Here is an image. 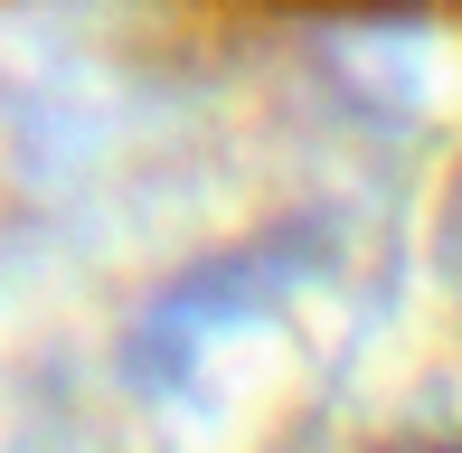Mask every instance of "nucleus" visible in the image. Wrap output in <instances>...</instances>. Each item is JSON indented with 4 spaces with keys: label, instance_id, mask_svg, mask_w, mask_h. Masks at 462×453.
<instances>
[{
    "label": "nucleus",
    "instance_id": "f257e3e1",
    "mask_svg": "<svg viewBox=\"0 0 462 453\" xmlns=\"http://www.w3.org/2000/svg\"><path fill=\"white\" fill-rule=\"evenodd\" d=\"M406 453H462V444H406Z\"/></svg>",
    "mask_w": 462,
    "mask_h": 453
}]
</instances>
